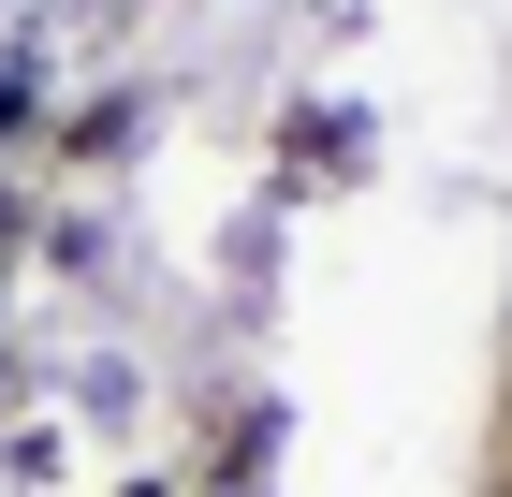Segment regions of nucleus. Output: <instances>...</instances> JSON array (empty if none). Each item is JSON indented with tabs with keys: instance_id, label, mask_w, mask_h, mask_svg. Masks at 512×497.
I'll return each mask as SVG.
<instances>
[{
	"instance_id": "1",
	"label": "nucleus",
	"mask_w": 512,
	"mask_h": 497,
	"mask_svg": "<svg viewBox=\"0 0 512 497\" xmlns=\"http://www.w3.org/2000/svg\"><path fill=\"white\" fill-rule=\"evenodd\" d=\"M498 497H512V468H498Z\"/></svg>"
}]
</instances>
